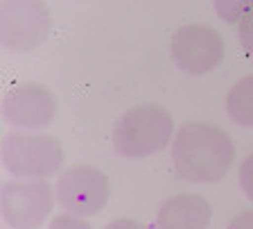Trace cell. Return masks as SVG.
I'll return each mask as SVG.
<instances>
[{"mask_svg": "<svg viewBox=\"0 0 253 229\" xmlns=\"http://www.w3.org/2000/svg\"><path fill=\"white\" fill-rule=\"evenodd\" d=\"M57 202L73 216L86 218L106 207L111 197V181L100 168L90 164H75L57 179Z\"/></svg>", "mask_w": 253, "mask_h": 229, "instance_id": "obj_5", "label": "cell"}, {"mask_svg": "<svg viewBox=\"0 0 253 229\" xmlns=\"http://www.w3.org/2000/svg\"><path fill=\"white\" fill-rule=\"evenodd\" d=\"M54 204V188L45 179L7 181L0 193L2 218L11 229H39Z\"/></svg>", "mask_w": 253, "mask_h": 229, "instance_id": "obj_6", "label": "cell"}, {"mask_svg": "<svg viewBox=\"0 0 253 229\" xmlns=\"http://www.w3.org/2000/svg\"><path fill=\"white\" fill-rule=\"evenodd\" d=\"M237 39H240V46L244 53L253 57V9L237 23Z\"/></svg>", "mask_w": 253, "mask_h": 229, "instance_id": "obj_12", "label": "cell"}, {"mask_svg": "<svg viewBox=\"0 0 253 229\" xmlns=\"http://www.w3.org/2000/svg\"><path fill=\"white\" fill-rule=\"evenodd\" d=\"M0 152H2V164L7 171L16 177H27V179L50 177L63 164L61 143L50 134L9 132L2 139Z\"/></svg>", "mask_w": 253, "mask_h": 229, "instance_id": "obj_3", "label": "cell"}, {"mask_svg": "<svg viewBox=\"0 0 253 229\" xmlns=\"http://www.w3.org/2000/svg\"><path fill=\"white\" fill-rule=\"evenodd\" d=\"M217 16L226 23H240L253 9V0H212Z\"/></svg>", "mask_w": 253, "mask_h": 229, "instance_id": "obj_11", "label": "cell"}, {"mask_svg": "<svg viewBox=\"0 0 253 229\" xmlns=\"http://www.w3.org/2000/svg\"><path fill=\"white\" fill-rule=\"evenodd\" d=\"M228 229H253V211H244L237 213L235 218L231 220Z\"/></svg>", "mask_w": 253, "mask_h": 229, "instance_id": "obj_15", "label": "cell"}, {"mask_svg": "<svg viewBox=\"0 0 253 229\" xmlns=\"http://www.w3.org/2000/svg\"><path fill=\"white\" fill-rule=\"evenodd\" d=\"M228 116L242 127H253V75L237 82L226 96Z\"/></svg>", "mask_w": 253, "mask_h": 229, "instance_id": "obj_10", "label": "cell"}, {"mask_svg": "<svg viewBox=\"0 0 253 229\" xmlns=\"http://www.w3.org/2000/svg\"><path fill=\"white\" fill-rule=\"evenodd\" d=\"M172 59L188 75L211 73L224 61V39L201 23L183 25L172 37Z\"/></svg>", "mask_w": 253, "mask_h": 229, "instance_id": "obj_7", "label": "cell"}, {"mask_svg": "<svg viewBox=\"0 0 253 229\" xmlns=\"http://www.w3.org/2000/svg\"><path fill=\"white\" fill-rule=\"evenodd\" d=\"M50 229H93L86 220H82L79 216H73V213H63V216H57V218L50 223Z\"/></svg>", "mask_w": 253, "mask_h": 229, "instance_id": "obj_14", "label": "cell"}, {"mask_svg": "<svg viewBox=\"0 0 253 229\" xmlns=\"http://www.w3.org/2000/svg\"><path fill=\"white\" fill-rule=\"evenodd\" d=\"M104 229H149V227L147 225H142V223H138V220H131V218H118L111 225H106Z\"/></svg>", "mask_w": 253, "mask_h": 229, "instance_id": "obj_16", "label": "cell"}, {"mask_svg": "<svg viewBox=\"0 0 253 229\" xmlns=\"http://www.w3.org/2000/svg\"><path fill=\"white\" fill-rule=\"evenodd\" d=\"M57 116V98L41 84L14 86L2 98V118L18 129H43Z\"/></svg>", "mask_w": 253, "mask_h": 229, "instance_id": "obj_8", "label": "cell"}, {"mask_svg": "<svg viewBox=\"0 0 253 229\" xmlns=\"http://www.w3.org/2000/svg\"><path fill=\"white\" fill-rule=\"evenodd\" d=\"M240 186H242L244 195L253 202V152L240 166Z\"/></svg>", "mask_w": 253, "mask_h": 229, "instance_id": "obj_13", "label": "cell"}, {"mask_svg": "<svg viewBox=\"0 0 253 229\" xmlns=\"http://www.w3.org/2000/svg\"><path fill=\"white\" fill-rule=\"evenodd\" d=\"M174 136V120L158 105H138L125 112L113 125L111 143L125 159H142L168 148Z\"/></svg>", "mask_w": 253, "mask_h": 229, "instance_id": "obj_2", "label": "cell"}, {"mask_svg": "<svg viewBox=\"0 0 253 229\" xmlns=\"http://www.w3.org/2000/svg\"><path fill=\"white\" fill-rule=\"evenodd\" d=\"M52 16L45 0H2L0 41L11 53H30L45 43Z\"/></svg>", "mask_w": 253, "mask_h": 229, "instance_id": "obj_4", "label": "cell"}, {"mask_svg": "<svg viewBox=\"0 0 253 229\" xmlns=\"http://www.w3.org/2000/svg\"><path fill=\"white\" fill-rule=\"evenodd\" d=\"M235 145L221 127L211 123H185L174 134L172 161L181 179L212 184L231 171Z\"/></svg>", "mask_w": 253, "mask_h": 229, "instance_id": "obj_1", "label": "cell"}, {"mask_svg": "<svg viewBox=\"0 0 253 229\" xmlns=\"http://www.w3.org/2000/svg\"><path fill=\"white\" fill-rule=\"evenodd\" d=\"M212 218L208 200L197 193L174 195L161 204L154 229H206Z\"/></svg>", "mask_w": 253, "mask_h": 229, "instance_id": "obj_9", "label": "cell"}]
</instances>
